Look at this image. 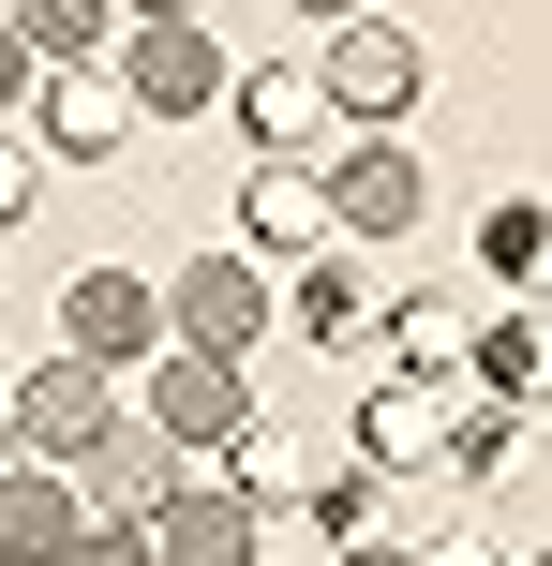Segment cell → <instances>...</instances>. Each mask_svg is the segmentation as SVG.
I'll list each match as a JSON object with an SVG mask.
<instances>
[{
	"mask_svg": "<svg viewBox=\"0 0 552 566\" xmlns=\"http://www.w3.org/2000/svg\"><path fill=\"white\" fill-rule=\"evenodd\" d=\"M493 418H523V402H493L478 373H374V402H358L344 448L374 462V478H448L464 432H493Z\"/></svg>",
	"mask_w": 552,
	"mask_h": 566,
	"instance_id": "1",
	"label": "cell"
},
{
	"mask_svg": "<svg viewBox=\"0 0 552 566\" xmlns=\"http://www.w3.org/2000/svg\"><path fill=\"white\" fill-rule=\"evenodd\" d=\"M149 432H165L179 462H225V478H254V448H269L254 373H239V358H195V343H165V358H149Z\"/></svg>",
	"mask_w": 552,
	"mask_h": 566,
	"instance_id": "2",
	"label": "cell"
},
{
	"mask_svg": "<svg viewBox=\"0 0 552 566\" xmlns=\"http://www.w3.org/2000/svg\"><path fill=\"white\" fill-rule=\"evenodd\" d=\"M299 75H314V105L344 119V135H388V119L418 105V30H404V15H344Z\"/></svg>",
	"mask_w": 552,
	"mask_h": 566,
	"instance_id": "3",
	"label": "cell"
},
{
	"mask_svg": "<svg viewBox=\"0 0 552 566\" xmlns=\"http://www.w3.org/2000/svg\"><path fill=\"white\" fill-rule=\"evenodd\" d=\"M105 75H119L135 119H209V105H225V45H209L195 15H119V60H105Z\"/></svg>",
	"mask_w": 552,
	"mask_h": 566,
	"instance_id": "4",
	"label": "cell"
},
{
	"mask_svg": "<svg viewBox=\"0 0 552 566\" xmlns=\"http://www.w3.org/2000/svg\"><path fill=\"white\" fill-rule=\"evenodd\" d=\"M105 418H119V373H90L75 343H60V358H30L15 388H0V432H15V462H75Z\"/></svg>",
	"mask_w": 552,
	"mask_h": 566,
	"instance_id": "5",
	"label": "cell"
},
{
	"mask_svg": "<svg viewBox=\"0 0 552 566\" xmlns=\"http://www.w3.org/2000/svg\"><path fill=\"white\" fill-rule=\"evenodd\" d=\"M149 552H165V566H254L269 552V507L239 478H209V462H179V492L149 507Z\"/></svg>",
	"mask_w": 552,
	"mask_h": 566,
	"instance_id": "6",
	"label": "cell"
},
{
	"mask_svg": "<svg viewBox=\"0 0 552 566\" xmlns=\"http://www.w3.org/2000/svg\"><path fill=\"white\" fill-rule=\"evenodd\" d=\"M60 343H75L90 373L165 358V283H135V269H75V283H60Z\"/></svg>",
	"mask_w": 552,
	"mask_h": 566,
	"instance_id": "7",
	"label": "cell"
},
{
	"mask_svg": "<svg viewBox=\"0 0 552 566\" xmlns=\"http://www.w3.org/2000/svg\"><path fill=\"white\" fill-rule=\"evenodd\" d=\"M418 209H434V179H418V149H404V135H358L344 165H329V239H344V254L404 239Z\"/></svg>",
	"mask_w": 552,
	"mask_h": 566,
	"instance_id": "8",
	"label": "cell"
},
{
	"mask_svg": "<svg viewBox=\"0 0 552 566\" xmlns=\"http://www.w3.org/2000/svg\"><path fill=\"white\" fill-rule=\"evenodd\" d=\"M254 328H269V269L254 254H195L165 283V343H195V358H239Z\"/></svg>",
	"mask_w": 552,
	"mask_h": 566,
	"instance_id": "9",
	"label": "cell"
},
{
	"mask_svg": "<svg viewBox=\"0 0 552 566\" xmlns=\"http://www.w3.org/2000/svg\"><path fill=\"white\" fill-rule=\"evenodd\" d=\"M60 478H75V507H90V522H149V507L179 492V448H165L149 418H135V432L105 418V432H90L75 462H60Z\"/></svg>",
	"mask_w": 552,
	"mask_h": 566,
	"instance_id": "10",
	"label": "cell"
},
{
	"mask_svg": "<svg viewBox=\"0 0 552 566\" xmlns=\"http://www.w3.org/2000/svg\"><path fill=\"white\" fill-rule=\"evenodd\" d=\"M239 105H254V165H344V119L314 105V75H299V60H269V75H239Z\"/></svg>",
	"mask_w": 552,
	"mask_h": 566,
	"instance_id": "11",
	"label": "cell"
},
{
	"mask_svg": "<svg viewBox=\"0 0 552 566\" xmlns=\"http://www.w3.org/2000/svg\"><path fill=\"white\" fill-rule=\"evenodd\" d=\"M119 119H135V105H119V75H45L15 135L45 149V165H105V149H119Z\"/></svg>",
	"mask_w": 552,
	"mask_h": 566,
	"instance_id": "12",
	"label": "cell"
},
{
	"mask_svg": "<svg viewBox=\"0 0 552 566\" xmlns=\"http://www.w3.org/2000/svg\"><path fill=\"white\" fill-rule=\"evenodd\" d=\"M75 537H90L75 478H60V462H15V478H0V566H75Z\"/></svg>",
	"mask_w": 552,
	"mask_h": 566,
	"instance_id": "13",
	"label": "cell"
},
{
	"mask_svg": "<svg viewBox=\"0 0 552 566\" xmlns=\"http://www.w3.org/2000/svg\"><path fill=\"white\" fill-rule=\"evenodd\" d=\"M284 313H299V328H314V343H344V358H358V343L388 328V283L358 269L344 239H329V254H299V283H284Z\"/></svg>",
	"mask_w": 552,
	"mask_h": 566,
	"instance_id": "14",
	"label": "cell"
},
{
	"mask_svg": "<svg viewBox=\"0 0 552 566\" xmlns=\"http://www.w3.org/2000/svg\"><path fill=\"white\" fill-rule=\"evenodd\" d=\"M239 209H254V239H284V254H329V165H254Z\"/></svg>",
	"mask_w": 552,
	"mask_h": 566,
	"instance_id": "15",
	"label": "cell"
},
{
	"mask_svg": "<svg viewBox=\"0 0 552 566\" xmlns=\"http://www.w3.org/2000/svg\"><path fill=\"white\" fill-rule=\"evenodd\" d=\"M388 373H464L478 358V298H388Z\"/></svg>",
	"mask_w": 552,
	"mask_h": 566,
	"instance_id": "16",
	"label": "cell"
},
{
	"mask_svg": "<svg viewBox=\"0 0 552 566\" xmlns=\"http://www.w3.org/2000/svg\"><path fill=\"white\" fill-rule=\"evenodd\" d=\"M314 537H329V552H358V537H404V492H388L374 462H329V478H314Z\"/></svg>",
	"mask_w": 552,
	"mask_h": 566,
	"instance_id": "17",
	"label": "cell"
},
{
	"mask_svg": "<svg viewBox=\"0 0 552 566\" xmlns=\"http://www.w3.org/2000/svg\"><path fill=\"white\" fill-rule=\"evenodd\" d=\"M478 388H493V402H538V373H552V343H538V313H493V328H478Z\"/></svg>",
	"mask_w": 552,
	"mask_h": 566,
	"instance_id": "18",
	"label": "cell"
},
{
	"mask_svg": "<svg viewBox=\"0 0 552 566\" xmlns=\"http://www.w3.org/2000/svg\"><path fill=\"white\" fill-rule=\"evenodd\" d=\"M478 254H493L508 283H538V254H552V224H538V195H508V209H478Z\"/></svg>",
	"mask_w": 552,
	"mask_h": 566,
	"instance_id": "19",
	"label": "cell"
},
{
	"mask_svg": "<svg viewBox=\"0 0 552 566\" xmlns=\"http://www.w3.org/2000/svg\"><path fill=\"white\" fill-rule=\"evenodd\" d=\"M75 566H165V552H149V522H90V537H75Z\"/></svg>",
	"mask_w": 552,
	"mask_h": 566,
	"instance_id": "20",
	"label": "cell"
},
{
	"mask_svg": "<svg viewBox=\"0 0 552 566\" xmlns=\"http://www.w3.org/2000/svg\"><path fill=\"white\" fill-rule=\"evenodd\" d=\"M30 179H45V149H30V135H0V224H30Z\"/></svg>",
	"mask_w": 552,
	"mask_h": 566,
	"instance_id": "21",
	"label": "cell"
},
{
	"mask_svg": "<svg viewBox=\"0 0 552 566\" xmlns=\"http://www.w3.org/2000/svg\"><path fill=\"white\" fill-rule=\"evenodd\" d=\"M30 90H45V75H30V45H15V15H0V135H15V119H30Z\"/></svg>",
	"mask_w": 552,
	"mask_h": 566,
	"instance_id": "22",
	"label": "cell"
},
{
	"mask_svg": "<svg viewBox=\"0 0 552 566\" xmlns=\"http://www.w3.org/2000/svg\"><path fill=\"white\" fill-rule=\"evenodd\" d=\"M329 566H418V552L404 537H358V552H329Z\"/></svg>",
	"mask_w": 552,
	"mask_h": 566,
	"instance_id": "23",
	"label": "cell"
},
{
	"mask_svg": "<svg viewBox=\"0 0 552 566\" xmlns=\"http://www.w3.org/2000/svg\"><path fill=\"white\" fill-rule=\"evenodd\" d=\"M0 478H15V432H0Z\"/></svg>",
	"mask_w": 552,
	"mask_h": 566,
	"instance_id": "24",
	"label": "cell"
},
{
	"mask_svg": "<svg viewBox=\"0 0 552 566\" xmlns=\"http://www.w3.org/2000/svg\"><path fill=\"white\" fill-rule=\"evenodd\" d=\"M0 388H15V373H0Z\"/></svg>",
	"mask_w": 552,
	"mask_h": 566,
	"instance_id": "25",
	"label": "cell"
}]
</instances>
